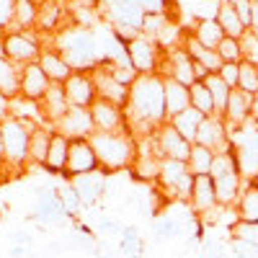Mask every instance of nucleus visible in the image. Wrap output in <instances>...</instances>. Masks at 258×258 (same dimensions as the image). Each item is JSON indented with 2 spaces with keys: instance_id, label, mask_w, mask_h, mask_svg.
<instances>
[{
  "instance_id": "obj_1",
  "label": "nucleus",
  "mask_w": 258,
  "mask_h": 258,
  "mask_svg": "<svg viewBox=\"0 0 258 258\" xmlns=\"http://www.w3.org/2000/svg\"><path fill=\"white\" fill-rule=\"evenodd\" d=\"M124 114H126V129L142 137L153 135L160 124H165L168 111H165L163 75H140L129 88V101L124 106Z\"/></svg>"
},
{
  "instance_id": "obj_2",
  "label": "nucleus",
  "mask_w": 258,
  "mask_h": 258,
  "mask_svg": "<svg viewBox=\"0 0 258 258\" xmlns=\"http://www.w3.org/2000/svg\"><path fill=\"white\" fill-rule=\"evenodd\" d=\"M47 39H49V47H54L64 57V62L73 68V73H93L96 68L103 64L101 41H98L96 31H91V29L68 24L64 29H59L57 34H52Z\"/></svg>"
},
{
  "instance_id": "obj_3",
  "label": "nucleus",
  "mask_w": 258,
  "mask_h": 258,
  "mask_svg": "<svg viewBox=\"0 0 258 258\" xmlns=\"http://www.w3.org/2000/svg\"><path fill=\"white\" fill-rule=\"evenodd\" d=\"M91 145L96 150L98 168L103 173H119L129 170L137 160V140L132 132H93Z\"/></svg>"
},
{
  "instance_id": "obj_4",
  "label": "nucleus",
  "mask_w": 258,
  "mask_h": 258,
  "mask_svg": "<svg viewBox=\"0 0 258 258\" xmlns=\"http://www.w3.org/2000/svg\"><path fill=\"white\" fill-rule=\"evenodd\" d=\"M98 13L124 44H129L135 36L142 34L145 16H147L137 0H101Z\"/></svg>"
},
{
  "instance_id": "obj_5",
  "label": "nucleus",
  "mask_w": 258,
  "mask_h": 258,
  "mask_svg": "<svg viewBox=\"0 0 258 258\" xmlns=\"http://www.w3.org/2000/svg\"><path fill=\"white\" fill-rule=\"evenodd\" d=\"M209 176L214 181V191H217L220 207H235V204H238L245 178L240 173V165H238V158H235L232 147L225 150V153H217Z\"/></svg>"
},
{
  "instance_id": "obj_6",
  "label": "nucleus",
  "mask_w": 258,
  "mask_h": 258,
  "mask_svg": "<svg viewBox=\"0 0 258 258\" xmlns=\"http://www.w3.org/2000/svg\"><path fill=\"white\" fill-rule=\"evenodd\" d=\"M31 129L26 121H21L11 114L0 119V135H3V163L8 170H24L29 165V145Z\"/></svg>"
},
{
  "instance_id": "obj_7",
  "label": "nucleus",
  "mask_w": 258,
  "mask_h": 258,
  "mask_svg": "<svg viewBox=\"0 0 258 258\" xmlns=\"http://www.w3.org/2000/svg\"><path fill=\"white\" fill-rule=\"evenodd\" d=\"M155 186L160 188V194L165 197V202H188L191 197V186H194V173L188 170V165L183 160H170L165 158L160 163V173Z\"/></svg>"
},
{
  "instance_id": "obj_8",
  "label": "nucleus",
  "mask_w": 258,
  "mask_h": 258,
  "mask_svg": "<svg viewBox=\"0 0 258 258\" xmlns=\"http://www.w3.org/2000/svg\"><path fill=\"white\" fill-rule=\"evenodd\" d=\"M44 49V36L39 31H18V29H11L3 34V54L16 62V64H31V62H39V54Z\"/></svg>"
},
{
  "instance_id": "obj_9",
  "label": "nucleus",
  "mask_w": 258,
  "mask_h": 258,
  "mask_svg": "<svg viewBox=\"0 0 258 258\" xmlns=\"http://www.w3.org/2000/svg\"><path fill=\"white\" fill-rule=\"evenodd\" d=\"M126 57H129V64H132L140 75H160V64H163L165 49L155 39L140 34L126 44Z\"/></svg>"
},
{
  "instance_id": "obj_10",
  "label": "nucleus",
  "mask_w": 258,
  "mask_h": 258,
  "mask_svg": "<svg viewBox=\"0 0 258 258\" xmlns=\"http://www.w3.org/2000/svg\"><path fill=\"white\" fill-rule=\"evenodd\" d=\"M34 220L41 227H62L68 222V212L62 207L59 188L52 183H44L36 188V207H34Z\"/></svg>"
},
{
  "instance_id": "obj_11",
  "label": "nucleus",
  "mask_w": 258,
  "mask_h": 258,
  "mask_svg": "<svg viewBox=\"0 0 258 258\" xmlns=\"http://www.w3.org/2000/svg\"><path fill=\"white\" fill-rule=\"evenodd\" d=\"M153 140H155V145H158V153L163 155V160L170 158V160H183V163H186L188 155H191V147H194L170 121H165V124H160V126L155 129Z\"/></svg>"
},
{
  "instance_id": "obj_12",
  "label": "nucleus",
  "mask_w": 258,
  "mask_h": 258,
  "mask_svg": "<svg viewBox=\"0 0 258 258\" xmlns=\"http://www.w3.org/2000/svg\"><path fill=\"white\" fill-rule=\"evenodd\" d=\"M70 186L78 191V197L83 202L85 209H91L101 202V197H106V186H109V173L103 170H91V173H80V176H73L68 178Z\"/></svg>"
},
{
  "instance_id": "obj_13",
  "label": "nucleus",
  "mask_w": 258,
  "mask_h": 258,
  "mask_svg": "<svg viewBox=\"0 0 258 258\" xmlns=\"http://www.w3.org/2000/svg\"><path fill=\"white\" fill-rule=\"evenodd\" d=\"M54 132L62 135V137H68L70 142L73 140H91V135L96 132L91 109H78V106H70V111L54 124Z\"/></svg>"
},
{
  "instance_id": "obj_14",
  "label": "nucleus",
  "mask_w": 258,
  "mask_h": 258,
  "mask_svg": "<svg viewBox=\"0 0 258 258\" xmlns=\"http://www.w3.org/2000/svg\"><path fill=\"white\" fill-rule=\"evenodd\" d=\"M160 75L178 80L181 85H186V88H191V85L197 83L194 59L188 57V52H186L183 47H176V49H168V52H165L163 64H160Z\"/></svg>"
},
{
  "instance_id": "obj_15",
  "label": "nucleus",
  "mask_w": 258,
  "mask_h": 258,
  "mask_svg": "<svg viewBox=\"0 0 258 258\" xmlns=\"http://www.w3.org/2000/svg\"><path fill=\"white\" fill-rule=\"evenodd\" d=\"M62 88H64V96H68V103L78 106V109H91L98 98L91 73H73L62 83Z\"/></svg>"
},
{
  "instance_id": "obj_16",
  "label": "nucleus",
  "mask_w": 258,
  "mask_h": 258,
  "mask_svg": "<svg viewBox=\"0 0 258 258\" xmlns=\"http://www.w3.org/2000/svg\"><path fill=\"white\" fill-rule=\"evenodd\" d=\"M197 145H204L209 150H214V153H225V150L232 147V137H230V129L225 124L222 116H207L199 126L197 132Z\"/></svg>"
},
{
  "instance_id": "obj_17",
  "label": "nucleus",
  "mask_w": 258,
  "mask_h": 258,
  "mask_svg": "<svg viewBox=\"0 0 258 258\" xmlns=\"http://www.w3.org/2000/svg\"><path fill=\"white\" fill-rule=\"evenodd\" d=\"M91 116H93V126L96 132H124L126 129V114L121 106L96 98V103L91 106ZM129 132V129H126Z\"/></svg>"
},
{
  "instance_id": "obj_18",
  "label": "nucleus",
  "mask_w": 258,
  "mask_h": 258,
  "mask_svg": "<svg viewBox=\"0 0 258 258\" xmlns=\"http://www.w3.org/2000/svg\"><path fill=\"white\" fill-rule=\"evenodd\" d=\"M98 170V158L91 140H73L70 153H68V168H64V178H73L80 173H91Z\"/></svg>"
},
{
  "instance_id": "obj_19",
  "label": "nucleus",
  "mask_w": 258,
  "mask_h": 258,
  "mask_svg": "<svg viewBox=\"0 0 258 258\" xmlns=\"http://www.w3.org/2000/svg\"><path fill=\"white\" fill-rule=\"evenodd\" d=\"M188 204H191L194 212H197V217H209L212 212L220 209L217 191H214L212 176H194V186H191Z\"/></svg>"
},
{
  "instance_id": "obj_20",
  "label": "nucleus",
  "mask_w": 258,
  "mask_h": 258,
  "mask_svg": "<svg viewBox=\"0 0 258 258\" xmlns=\"http://www.w3.org/2000/svg\"><path fill=\"white\" fill-rule=\"evenodd\" d=\"M250 103H253L250 93H243L240 88H232L230 101L225 106V114H222V119H225V124L230 129V135L250 124Z\"/></svg>"
},
{
  "instance_id": "obj_21",
  "label": "nucleus",
  "mask_w": 258,
  "mask_h": 258,
  "mask_svg": "<svg viewBox=\"0 0 258 258\" xmlns=\"http://www.w3.org/2000/svg\"><path fill=\"white\" fill-rule=\"evenodd\" d=\"M68 24H70V11L62 3H57V0H41L39 21H36V31L41 36H52L59 29H64Z\"/></svg>"
},
{
  "instance_id": "obj_22",
  "label": "nucleus",
  "mask_w": 258,
  "mask_h": 258,
  "mask_svg": "<svg viewBox=\"0 0 258 258\" xmlns=\"http://www.w3.org/2000/svg\"><path fill=\"white\" fill-rule=\"evenodd\" d=\"M91 75H93V83H96L98 98L111 101V103H116V106H121V109H124L126 101H129V88H126V85H121L119 80H114V75L109 73V68H106V64L96 68Z\"/></svg>"
},
{
  "instance_id": "obj_23",
  "label": "nucleus",
  "mask_w": 258,
  "mask_h": 258,
  "mask_svg": "<svg viewBox=\"0 0 258 258\" xmlns=\"http://www.w3.org/2000/svg\"><path fill=\"white\" fill-rule=\"evenodd\" d=\"M52 88V80L47 78V73L39 68V62L24 64L21 68V96L29 101H41L47 96V91Z\"/></svg>"
},
{
  "instance_id": "obj_24",
  "label": "nucleus",
  "mask_w": 258,
  "mask_h": 258,
  "mask_svg": "<svg viewBox=\"0 0 258 258\" xmlns=\"http://www.w3.org/2000/svg\"><path fill=\"white\" fill-rule=\"evenodd\" d=\"M39 106H41V116H44V121L52 124V126L70 111L68 96H64V88H62L59 83H52V88L47 91L44 98L39 101Z\"/></svg>"
},
{
  "instance_id": "obj_25",
  "label": "nucleus",
  "mask_w": 258,
  "mask_h": 258,
  "mask_svg": "<svg viewBox=\"0 0 258 258\" xmlns=\"http://www.w3.org/2000/svg\"><path fill=\"white\" fill-rule=\"evenodd\" d=\"M39 68L47 73V78L52 80V83H64L70 75H73V68L68 62H64V57L54 49V47H49V44H44V49H41V54H39Z\"/></svg>"
},
{
  "instance_id": "obj_26",
  "label": "nucleus",
  "mask_w": 258,
  "mask_h": 258,
  "mask_svg": "<svg viewBox=\"0 0 258 258\" xmlns=\"http://www.w3.org/2000/svg\"><path fill=\"white\" fill-rule=\"evenodd\" d=\"M163 83H165V111H168V121H170L191 106V93L186 85H181L173 78H163Z\"/></svg>"
},
{
  "instance_id": "obj_27",
  "label": "nucleus",
  "mask_w": 258,
  "mask_h": 258,
  "mask_svg": "<svg viewBox=\"0 0 258 258\" xmlns=\"http://www.w3.org/2000/svg\"><path fill=\"white\" fill-rule=\"evenodd\" d=\"M16 96H21V64L0 54V98L13 101Z\"/></svg>"
},
{
  "instance_id": "obj_28",
  "label": "nucleus",
  "mask_w": 258,
  "mask_h": 258,
  "mask_svg": "<svg viewBox=\"0 0 258 258\" xmlns=\"http://www.w3.org/2000/svg\"><path fill=\"white\" fill-rule=\"evenodd\" d=\"M54 137V126L52 124H39L31 129V145H29V163L44 168L47 153H49V142Z\"/></svg>"
},
{
  "instance_id": "obj_29",
  "label": "nucleus",
  "mask_w": 258,
  "mask_h": 258,
  "mask_svg": "<svg viewBox=\"0 0 258 258\" xmlns=\"http://www.w3.org/2000/svg\"><path fill=\"white\" fill-rule=\"evenodd\" d=\"M68 153H70V140L54 132L52 142H49V153L44 160V168L52 176H64V168H68Z\"/></svg>"
},
{
  "instance_id": "obj_30",
  "label": "nucleus",
  "mask_w": 258,
  "mask_h": 258,
  "mask_svg": "<svg viewBox=\"0 0 258 258\" xmlns=\"http://www.w3.org/2000/svg\"><path fill=\"white\" fill-rule=\"evenodd\" d=\"M8 114L26 121L29 126H39V124H47L44 116H41V106L39 101H29L24 96H16L13 101H8Z\"/></svg>"
},
{
  "instance_id": "obj_31",
  "label": "nucleus",
  "mask_w": 258,
  "mask_h": 258,
  "mask_svg": "<svg viewBox=\"0 0 258 258\" xmlns=\"http://www.w3.org/2000/svg\"><path fill=\"white\" fill-rule=\"evenodd\" d=\"M235 209H238L240 222H258V186L250 178H245L240 199H238V204H235Z\"/></svg>"
},
{
  "instance_id": "obj_32",
  "label": "nucleus",
  "mask_w": 258,
  "mask_h": 258,
  "mask_svg": "<svg viewBox=\"0 0 258 258\" xmlns=\"http://www.w3.org/2000/svg\"><path fill=\"white\" fill-rule=\"evenodd\" d=\"M64 240H68L70 250H78V253H96V248H98V235L85 222H78L64 235Z\"/></svg>"
},
{
  "instance_id": "obj_33",
  "label": "nucleus",
  "mask_w": 258,
  "mask_h": 258,
  "mask_svg": "<svg viewBox=\"0 0 258 258\" xmlns=\"http://www.w3.org/2000/svg\"><path fill=\"white\" fill-rule=\"evenodd\" d=\"M188 34L197 36V39L202 41V47H207V49H217V47H220V41L225 39V31H222V26L217 24V18L197 21V24L188 29Z\"/></svg>"
},
{
  "instance_id": "obj_34",
  "label": "nucleus",
  "mask_w": 258,
  "mask_h": 258,
  "mask_svg": "<svg viewBox=\"0 0 258 258\" xmlns=\"http://www.w3.org/2000/svg\"><path fill=\"white\" fill-rule=\"evenodd\" d=\"M41 0H16V21L13 29L18 31H36Z\"/></svg>"
},
{
  "instance_id": "obj_35",
  "label": "nucleus",
  "mask_w": 258,
  "mask_h": 258,
  "mask_svg": "<svg viewBox=\"0 0 258 258\" xmlns=\"http://www.w3.org/2000/svg\"><path fill=\"white\" fill-rule=\"evenodd\" d=\"M207 116L202 114V111H197V109H194V106H188V109L186 111H181L178 116H173V119H170V124H173L176 129H178V132L194 145V142H197V132H199V126H202V121H204Z\"/></svg>"
},
{
  "instance_id": "obj_36",
  "label": "nucleus",
  "mask_w": 258,
  "mask_h": 258,
  "mask_svg": "<svg viewBox=\"0 0 258 258\" xmlns=\"http://www.w3.org/2000/svg\"><path fill=\"white\" fill-rule=\"evenodd\" d=\"M116 245H119L124 258H142L145 255V238H142L140 227H135V225H126L121 230Z\"/></svg>"
},
{
  "instance_id": "obj_37",
  "label": "nucleus",
  "mask_w": 258,
  "mask_h": 258,
  "mask_svg": "<svg viewBox=\"0 0 258 258\" xmlns=\"http://www.w3.org/2000/svg\"><path fill=\"white\" fill-rule=\"evenodd\" d=\"M214 158H217V153H214V150L194 142L186 165H188V170H191L194 176H209V173H212V165H214Z\"/></svg>"
},
{
  "instance_id": "obj_38",
  "label": "nucleus",
  "mask_w": 258,
  "mask_h": 258,
  "mask_svg": "<svg viewBox=\"0 0 258 258\" xmlns=\"http://www.w3.org/2000/svg\"><path fill=\"white\" fill-rule=\"evenodd\" d=\"M217 24L222 26L225 36H232V39H243V34L248 31V29L243 26L240 16L235 13V8L227 3V0H222V3H220V11H217Z\"/></svg>"
},
{
  "instance_id": "obj_39",
  "label": "nucleus",
  "mask_w": 258,
  "mask_h": 258,
  "mask_svg": "<svg viewBox=\"0 0 258 258\" xmlns=\"http://www.w3.org/2000/svg\"><path fill=\"white\" fill-rule=\"evenodd\" d=\"M204 85L209 88V93H212V98H214V109H217V116H222V114H225V106H227V101H230L232 88L220 78V73H209V75L204 78Z\"/></svg>"
},
{
  "instance_id": "obj_40",
  "label": "nucleus",
  "mask_w": 258,
  "mask_h": 258,
  "mask_svg": "<svg viewBox=\"0 0 258 258\" xmlns=\"http://www.w3.org/2000/svg\"><path fill=\"white\" fill-rule=\"evenodd\" d=\"M150 232H153V238L160 243V240H173V238H178V235H183L186 230H183L178 222L170 220L168 214L158 212L155 217H153V222H150Z\"/></svg>"
},
{
  "instance_id": "obj_41",
  "label": "nucleus",
  "mask_w": 258,
  "mask_h": 258,
  "mask_svg": "<svg viewBox=\"0 0 258 258\" xmlns=\"http://www.w3.org/2000/svg\"><path fill=\"white\" fill-rule=\"evenodd\" d=\"M188 93H191V106L197 111H202L204 116H214L217 114V109H214V98H212V93H209V88L204 85V80H197L188 88Z\"/></svg>"
},
{
  "instance_id": "obj_42",
  "label": "nucleus",
  "mask_w": 258,
  "mask_h": 258,
  "mask_svg": "<svg viewBox=\"0 0 258 258\" xmlns=\"http://www.w3.org/2000/svg\"><path fill=\"white\" fill-rule=\"evenodd\" d=\"M85 225H88L96 235H101V238H114V235H121V230L126 225H121L116 217H111V214H103L98 212V217L96 220H83Z\"/></svg>"
},
{
  "instance_id": "obj_43",
  "label": "nucleus",
  "mask_w": 258,
  "mask_h": 258,
  "mask_svg": "<svg viewBox=\"0 0 258 258\" xmlns=\"http://www.w3.org/2000/svg\"><path fill=\"white\" fill-rule=\"evenodd\" d=\"M59 199H62V207H64V212H68V217H70V220L80 217V212L85 209L83 202H80V197H78V191L70 186L68 178H64V183L59 186Z\"/></svg>"
},
{
  "instance_id": "obj_44",
  "label": "nucleus",
  "mask_w": 258,
  "mask_h": 258,
  "mask_svg": "<svg viewBox=\"0 0 258 258\" xmlns=\"http://www.w3.org/2000/svg\"><path fill=\"white\" fill-rule=\"evenodd\" d=\"M238 88L243 93L258 96V64L253 62H240V80H238Z\"/></svg>"
},
{
  "instance_id": "obj_45",
  "label": "nucleus",
  "mask_w": 258,
  "mask_h": 258,
  "mask_svg": "<svg viewBox=\"0 0 258 258\" xmlns=\"http://www.w3.org/2000/svg\"><path fill=\"white\" fill-rule=\"evenodd\" d=\"M217 54L222 57V62H243V47H240V39H232L225 36L217 47Z\"/></svg>"
},
{
  "instance_id": "obj_46",
  "label": "nucleus",
  "mask_w": 258,
  "mask_h": 258,
  "mask_svg": "<svg viewBox=\"0 0 258 258\" xmlns=\"http://www.w3.org/2000/svg\"><path fill=\"white\" fill-rule=\"evenodd\" d=\"M225 253H230V245L222 238H207L199 245V258H222Z\"/></svg>"
},
{
  "instance_id": "obj_47",
  "label": "nucleus",
  "mask_w": 258,
  "mask_h": 258,
  "mask_svg": "<svg viewBox=\"0 0 258 258\" xmlns=\"http://www.w3.org/2000/svg\"><path fill=\"white\" fill-rule=\"evenodd\" d=\"M232 238H238V240H245L250 245L258 248V222H238L232 227Z\"/></svg>"
},
{
  "instance_id": "obj_48",
  "label": "nucleus",
  "mask_w": 258,
  "mask_h": 258,
  "mask_svg": "<svg viewBox=\"0 0 258 258\" xmlns=\"http://www.w3.org/2000/svg\"><path fill=\"white\" fill-rule=\"evenodd\" d=\"M16 21V0H0V31H11Z\"/></svg>"
},
{
  "instance_id": "obj_49",
  "label": "nucleus",
  "mask_w": 258,
  "mask_h": 258,
  "mask_svg": "<svg viewBox=\"0 0 258 258\" xmlns=\"http://www.w3.org/2000/svg\"><path fill=\"white\" fill-rule=\"evenodd\" d=\"M145 13H168L176 11V0H137Z\"/></svg>"
},
{
  "instance_id": "obj_50",
  "label": "nucleus",
  "mask_w": 258,
  "mask_h": 258,
  "mask_svg": "<svg viewBox=\"0 0 258 258\" xmlns=\"http://www.w3.org/2000/svg\"><path fill=\"white\" fill-rule=\"evenodd\" d=\"M230 255L232 258H258V248L245 243V240H238V238H232L230 243Z\"/></svg>"
},
{
  "instance_id": "obj_51",
  "label": "nucleus",
  "mask_w": 258,
  "mask_h": 258,
  "mask_svg": "<svg viewBox=\"0 0 258 258\" xmlns=\"http://www.w3.org/2000/svg\"><path fill=\"white\" fill-rule=\"evenodd\" d=\"M220 78L230 85V88H238V80H240V62H225Z\"/></svg>"
},
{
  "instance_id": "obj_52",
  "label": "nucleus",
  "mask_w": 258,
  "mask_h": 258,
  "mask_svg": "<svg viewBox=\"0 0 258 258\" xmlns=\"http://www.w3.org/2000/svg\"><path fill=\"white\" fill-rule=\"evenodd\" d=\"M227 3L235 8V13L240 16L243 26L250 29V16H253V0H227Z\"/></svg>"
},
{
  "instance_id": "obj_53",
  "label": "nucleus",
  "mask_w": 258,
  "mask_h": 258,
  "mask_svg": "<svg viewBox=\"0 0 258 258\" xmlns=\"http://www.w3.org/2000/svg\"><path fill=\"white\" fill-rule=\"evenodd\" d=\"M11 245H26V248H31L34 245V235L29 230H13L11 232Z\"/></svg>"
},
{
  "instance_id": "obj_54",
  "label": "nucleus",
  "mask_w": 258,
  "mask_h": 258,
  "mask_svg": "<svg viewBox=\"0 0 258 258\" xmlns=\"http://www.w3.org/2000/svg\"><path fill=\"white\" fill-rule=\"evenodd\" d=\"M44 250H47V255H62V253H70V245L64 238H52Z\"/></svg>"
},
{
  "instance_id": "obj_55",
  "label": "nucleus",
  "mask_w": 258,
  "mask_h": 258,
  "mask_svg": "<svg viewBox=\"0 0 258 258\" xmlns=\"http://www.w3.org/2000/svg\"><path fill=\"white\" fill-rule=\"evenodd\" d=\"M250 121L258 126V96H253V103H250Z\"/></svg>"
},
{
  "instance_id": "obj_56",
  "label": "nucleus",
  "mask_w": 258,
  "mask_h": 258,
  "mask_svg": "<svg viewBox=\"0 0 258 258\" xmlns=\"http://www.w3.org/2000/svg\"><path fill=\"white\" fill-rule=\"evenodd\" d=\"M250 29L258 31V3L253 0V16H250Z\"/></svg>"
},
{
  "instance_id": "obj_57",
  "label": "nucleus",
  "mask_w": 258,
  "mask_h": 258,
  "mask_svg": "<svg viewBox=\"0 0 258 258\" xmlns=\"http://www.w3.org/2000/svg\"><path fill=\"white\" fill-rule=\"evenodd\" d=\"M6 170H8V168H6V163H3V158H0V178H3V176H6Z\"/></svg>"
},
{
  "instance_id": "obj_58",
  "label": "nucleus",
  "mask_w": 258,
  "mask_h": 258,
  "mask_svg": "<svg viewBox=\"0 0 258 258\" xmlns=\"http://www.w3.org/2000/svg\"><path fill=\"white\" fill-rule=\"evenodd\" d=\"M250 181H253V183L258 186V170H255V173H253V178H250Z\"/></svg>"
},
{
  "instance_id": "obj_59",
  "label": "nucleus",
  "mask_w": 258,
  "mask_h": 258,
  "mask_svg": "<svg viewBox=\"0 0 258 258\" xmlns=\"http://www.w3.org/2000/svg\"><path fill=\"white\" fill-rule=\"evenodd\" d=\"M3 34H6V31H0V41H3Z\"/></svg>"
},
{
  "instance_id": "obj_60",
  "label": "nucleus",
  "mask_w": 258,
  "mask_h": 258,
  "mask_svg": "<svg viewBox=\"0 0 258 258\" xmlns=\"http://www.w3.org/2000/svg\"><path fill=\"white\" fill-rule=\"evenodd\" d=\"M6 258H13V255H6ZM26 258H31V255H26Z\"/></svg>"
},
{
  "instance_id": "obj_61",
  "label": "nucleus",
  "mask_w": 258,
  "mask_h": 258,
  "mask_svg": "<svg viewBox=\"0 0 258 258\" xmlns=\"http://www.w3.org/2000/svg\"><path fill=\"white\" fill-rule=\"evenodd\" d=\"M255 3H258V0H255Z\"/></svg>"
}]
</instances>
